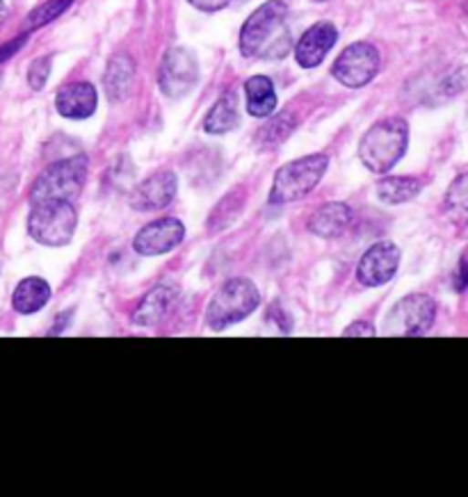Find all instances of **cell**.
I'll use <instances>...</instances> for the list:
<instances>
[{"mask_svg": "<svg viewBox=\"0 0 468 497\" xmlns=\"http://www.w3.org/2000/svg\"><path fill=\"white\" fill-rule=\"evenodd\" d=\"M293 46L288 27V5L284 0H267L240 30V50L244 57L281 59Z\"/></svg>", "mask_w": 468, "mask_h": 497, "instance_id": "1", "label": "cell"}, {"mask_svg": "<svg viewBox=\"0 0 468 497\" xmlns=\"http://www.w3.org/2000/svg\"><path fill=\"white\" fill-rule=\"evenodd\" d=\"M409 144V126L404 119L389 117L375 123L359 144V158L372 173H386L402 160Z\"/></svg>", "mask_w": 468, "mask_h": 497, "instance_id": "2", "label": "cell"}, {"mask_svg": "<svg viewBox=\"0 0 468 497\" xmlns=\"http://www.w3.org/2000/svg\"><path fill=\"white\" fill-rule=\"evenodd\" d=\"M258 304H261V295L249 278H231L215 292L208 304L206 324L215 331H222V328L249 317L258 308Z\"/></svg>", "mask_w": 468, "mask_h": 497, "instance_id": "3", "label": "cell"}, {"mask_svg": "<svg viewBox=\"0 0 468 497\" xmlns=\"http://www.w3.org/2000/svg\"><path fill=\"white\" fill-rule=\"evenodd\" d=\"M329 160L322 153L307 155L288 162L275 173V182L270 190V203H293V201L304 199L316 190L320 178L325 176Z\"/></svg>", "mask_w": 468, "mask_h": 497, "instance_id": "4", "label": "cell"}, {"mask_svg": "<svg viewBox=\"0 0 468 497\" xmlns=\"http://www.w3.org/2000/svg\"><path fill=\"white\" fill-rule=\"evenodd\" d=\"M78 217L71 201H39L33 203L28 233L44 246H65L74 237Z\"/></svg>", "mask_w": 468, "mask_h": 497, "instance_id": "5", "label": "cell"}, {"mask_svg": "<svg viewBox=\"0 0 468 497\" xmlns=\"http://www.w3.org/2000/svg\"><path fill=\"white\" fill-rule=\"evenodd\" d=\"M88 181V155H76V158L60 160L42 171V176L35 181L30 201H74L83 192Z\"/></svg>", "mask_w": 468, "mask_h": 497, "instance_id": "6", "label": "cell"}, {"mask_svg": "<svg viewBox=\"0 0 468 497\" xmlns=\"http://www.w3.org/2000/svg\"><path fill=\"white\" fill-rule=\"evenodd\" d=\"M436 317V304L427 295H409L395 304L384 322V331L390 336H422L432 328Z\"/></svg>", "mask_w": 468, "mask_h": 497, "instance_id": "7", "label": "cell"}, {"mask_svg": "<svg viewBox=\"0 0 468 497\" xmlns=\"http://www.w3.org/2000/svg\"><path fill=\"white\" fill-rule=\"evenodd\" d=\"M380 50L375 46L368 41H357L338 55L331 73L340 85L357 89V87L368 85L380 73Z\"/></svg>", "mask_w": 468, "mask_h": 497, "instance_id": "8", "label": "cell"}, {"mask_svg": "<svg viewBox=\"0 0 468 497\" xmlns=\"http://www.w3.org/2000/svg\"><path fill=\"white\" fill-rule=\"evenodd\" d=\"M199 80V62L188 48L167 50L158 71L161 91L170 98H183Z\"/></svg>", "mask_w": 468, "mask_h": 497, "instance_id": "9", "label": "cell"}, {"mask_svg": "<svg viewBox=\"0 0 468 497\" xmlns=\"http://www.w3.org/2000/svg\"><path fill=\"white\" fill-rule=\"evenodd\" d=\"M400 267V249L393 242H377L357 264V276L363 285L377 287L389 283Z\"/></svg>", "mask_w": 468, "mask_h": 497, "instance_id": "10", "label": "cell"}, {"mask_svg": "<svg viewBox=\"0 0 468 497\" xmlns=\"http://www.w3.org/2000/svg\"><path fill=\"white\" fill-rule=\"evenodd\" d=\"M185 237V226L174 217L156 219V222L147 223L142 231L135 235L133 249L140 255H162L170 254L172 249L183 242Z\"/></svg>", "mask_w": 468, "mask_h": 497, "instance_id": "11", "label": "cell"}, {"mask_svg": "<svg viewBox=\"0 0 468 497\" xmlns=\"http://www.w3.org/2000/svg\"><path fill=\"white\" fill-rule=\"evenodd\" d=\"M336 39H338V30L329 21L316 23V26H311L304 32L302 39L295 46V59L304 68L320 67L327 53L334 48Z\"/></svg>", "mask_w": 468, "mask_h": 497, "instance_id": "12", "label": "cell"}, {"mask_svg": "<svg viewBox=\"0 0 468 497\" xmlns=\"http://www.w3.org/2000/svg\"><path fill=\"white\" fill-rule=\"evenodd\" d=\"M176 187H179V182H176L174 173L158 171L135 187V192L130 194V205L135 210H142V212L161 210L172 203V199L176 196Z\"/></svg>", "mask_w": 468, "mask_h": 497, "instance_id": "13", "label": "cell"}, {"mask_svg": "<svg viewBox=\"0 0 468 497\" xmlns=\"http://www.w3.org/2000/svg\"><path fill=\"white\" fill-rule=\"evenodd\" d=\"M176 299H179V290L170 283H161V285L153 287L147 296L142 299V304L138 305V310L133 313V322L138 326L153 328L161 322H165L167 315L174 310Z\"/></svg>", "mask_w": 468, "mask_h": 497, "instance_id": "14", "label": "cell"}, {"mask_svg": "<svg viewBox=\"0 0 468 497\" xmlns=\"http://www.w3.org/2000/svg\"><path fill=\"white\" fill-rule=\"evenodd\" d=\"M99 94L89 82H74L57 91L56 108L65 119H88L97 112Z\"/></svg>", "mask_w": 468, "mask_h": 497, "instance_id": "15", "label": "cell"}, {"mask_svg": "<svg viewBox=\"0 0 468 497\" xmlns=\"http://www.w3.org/2000/svg\"><path fill=\"white\" fill-rule=\"evenodd\" d=\"M352 222V210L345 203H325L313 212L311 222H308V231L317 237H338L343 235L345 228Z\"/></svg>", "mask_w": 468, "mask_h": 497, "instance_id": "16", "label": "cell"}, {"mask_svg": "<svg viewBox=\"0 0 468 497\" xmlns=\"http://www.w3.org/2000/svg\"><path fill=\"white\" fill-rule=\"evenodd\" d=\"M135 78V64L126 53H117L115 57L108 62L106 76H103V87L110 100H124L129 96L130 87H133Z\"/></svg>", "mask_w": 468, "mask_h": 497, "instance_id": "17", "label": "cell"}, {"mask_svg": "<svg viewBox=\"0 0 468 497\" xmlns=\"http://www.w3.org/2000/svg\"><path fill=\"white\" fill-rule=\"evenodd\" d=\"M51 299V285H48L44 278L30 276L16 285L15 296H12V305H15L16 313L21 315H33L37 310H42L44 305Z\"/></svg>", "mask_w": 468, "mask_h": 497, "instance_id": "18", "label": "cell"}, {"mask_svg": "<svg viewBox=\"0 0 468 497\" xmlns=\"http://www.w3.org/2000/svg\"><path fill=\"white\" fill-rule=\"evenodd\" d=\"M238 123H240L238 98H235V94L226 91V94H222L220 98L215 100V105L208 109L206 119H203V130H206L208 135H224V132L238 128Z\"/></svg>", "mask_w": 468, "mask_h": 497, "instance_id": "19", "label": "cell"}, {"mask_svg": "<svg viewBox=\"0 0 468 497\" xmlns=\"http://www.w3.org/2000/svg\"><path fill=\"white\" fill-rule=\"evenodd\" d=\"M244 96H247V112L252 117L265 119L276 108L275 82L267 76H252L244 82Z\"/></svg>", "mask_w": 468, "mask_h": 497, "instance_id": "20", "label": "cell"}, {"mask_svg": "<svg viewBox=\"0 0 468 497\" xmlns=\"http://www.w3.org/2000/svg\"><path fill=\"white\" fill-rule=\"evenodd\" d=\"M422 190V182L418 178L409 176H390L380 181L377 185V194L384 203H407V201L416 199Z\"/></svg>", "mask_w": 468, "mask_h": 497, "instance_id": "21", "label": "cell"}, {"mask_svg": "<svg viewBox=\"0 0 468 497\" xmlns=\"http://www.w3.org/2000/svg\"><path fill=\"white\" fill-rule=\"evenodd\" d=\"M443 208L448 217L452 219L457 226H466L468 223V173H462L454 178L452 185L445 192Z\"/></svg>", "mask_w": 468, "mask_h": 497, "instance_id": "22", "label": "cell"}, {"mask_svg": "<svg viewBox=\"0 0 468 497\" xmlns=\"http://www.w3.org/2000/svg\"><path fill=\"white\" fill-rule=\"evenodd\" d=\"M293 130H295L293 114L288 112L276 114V117H272L265 126H261V130H258L256 135V144L265 150L276 149V146H281L286 140H288Z\"/></svg>", "mask_w": 468, "mask_h": 497, "instance_id": "23", "label": "cell"}, {"mask_svg": "<svg viewBox=\"0 0 468 497\" xmlns=\"http://www.w3.org/2000/svg\"><path fill=\"white\" fill-rule=\"evenodd\" d=\"M243 205H244L243 190L238 187V190L229 192V194H226L224 199L217 203V208L211 212V219H208V228H211V231H220V228L234 223L235 219H238Z\"/></svg>", "mask_w": 468, "mask_h": 497, "instance_id": "24", "label": "cell"}, {"mask_svg": "<svg viewBox=\"0 0 468 497\" xmlns=\"http://www.w3.org/2000/svg\"><path fill=\"white\" fill-rule=\"evenodd\" d=\"M71 5H74V0H47V3H42L39 7H35L33 12L28 14L26 27H28V30H39V27L56 21L57 16H62Z\"/></svg>", "mask_w": 468, "mask_h": 497, "instance_id": "25", "label": "cell"}, {"mask_svg": "<svg viewBox=\"0 0 468 497\" xmlns=\"http://www.w3.org/2000/svg\"><path fill=\"white\" fill-rule=\"evenodd\" d=\"M51 67H53V59L48 57V55H44V57H37L33 64H30V71H28V85L33 87L35 91L44 89L48 82V78H51Z\"/></svg>", "mask_w": 468, "mask_h": 497, "instance_id": "26", "label": "cell"}, {"mask_svg": "<svg viewBox=\"0 0 468 497\" xmlns=\"http://www.w3.org/2000/svg\"><path fill=\"white\" fill-rule=\"evenodd\" d=\"M468 287V251L462 255L457 264V272H454V290L463 292Z\"/></svg>", "mask_w": 468, "mask_h": 497, "instance_id": "27", "label": "cell"}, {"mask_svg": "<svg viewBox=\"0 0 468 497\" xmlns=\"http://www.w3.org/2000/svg\"><path fill=\"white\" fill-rule=\"evenodd\" d=\"M26 41H28V35H21V36H16V39L7 41L5 46H0V64L5 62V59H10L12 55L19 53V50L24 48Z\"/></svg>", "mask_w": 468, "mask_h": 497, "instance_id": "28", "label": "cell"}, {"mask_svg": "<svg viewBox=\"0 0 468 497\" xmlns=\"http://www.w3.org/2000/svg\"><path fill=\"white\" fill-rule=\"evenodd\" d=\"M188 3L192 5V7L202 9V12H220V9H224L231 0H188Z\"/></svg>", "mask_w": 468, "mask_h": 497, "instance_id": "29", "label": "cell"}, {"mask_svg": "<svg viewBox=\"0 0 468 497\" xmlns=\"http://www.w3.org/2000/svg\"><path fill=\"white\" fill-rule=\"evenodd\" d=\"M372 328L368 324H352V328H345V336H372Z\"/></svg>", "mask_w": 468, "mask_h": 497, "instance_id": "30", "label": "cell"}, {"mask_svg": "<svg viewBox=\"0 0 468 497\" xmlns=\"http://www.w3.org/2000/svg\"><path fill=\"white\" fill-rule=\"evenodd\" d=\"M5 18H7V7H5V3L0 0V26H3V21H5Z\"/></svg>", "mask_w": 468, "mask_h": 497, "instance_id": "31", "label": "cell"}, {"mask_svg": "<svg viewBox=\"0 0 468 497\" xmlns=\"http://www.w3.org/2000/svg\"><path fill=\"white\" fill-rule=\"evenodd\" d=\"M316 3H325V0H316Z\"/></svg>", "mask_w": 468, "mask_h": 497, "instance_id": "32", "label": "cell"}, {"mask_svg": "<svg viewBox=\"0 0 468 497\" xmlns=\"http://www.w3.org/2000/svg\"><path fill=\"white\" fill-rule=\"evenodd\" d=\"M466 12H468V3H466Z\"/></svg>", "mask_w": 468, "mask_h": 497, "instance_id": "33", "label": "cell"}]
</instances>
